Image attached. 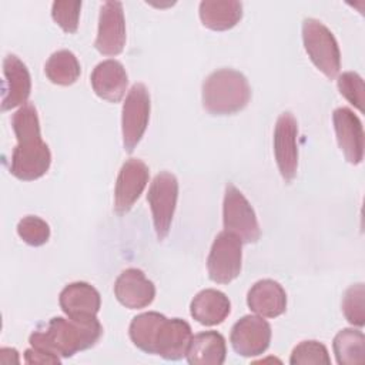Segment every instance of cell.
Returning a JSON list of instances; mask_svg holds the SVG:
<instances>
[{
  "instance_id": "277c9868",
  "label": "cell",
  "mask_w": 365,
  "mask_h": 365,
  "mask_svg": "<svg viewBox=\"0 0 365 365\" xmlns=\"http://www.w3.org/2000/svg\"><path fill=\"white\" fill-rule=\"evenodd\" d=\"M302 43L314 66L325 77L334 80L341 68V51L331 30L317 19H305Z\"/></svg>"
},
{
  "instance_id": "f1b7e54d",
  "label": "cell",
  "mask_w": 365,
  "mask_h": 365,
  "mask_svg": "<svg viewBox=\"0 0 365 365\" xmlns=\"http://www.w3.org/2000/svg\"><path fill=\"white\" fill-rule=\"evenodd\" d=\"M81 1H68L58 0L51 6V17L53 20L63 29L66 33H76L78 29Z\"/></svg>"
},
{
  "instance_id": "d6986e66",
  "label": "cell",
  "mask_w": 365,
  "mask_h": 365,
  "mask_svg": "<svg viewBox=\"0 0 365 365\" xmlns=\"http://www.w3.org/2000/svg\"><path fill=\"white\" fill-rule=\"evenodd\" d=\"M247 304L262 318H277L287 309V294L277 281L261 279L250 288Z\"/></svg>"
},
{
  "instance_id": "83f0119b",
  "label": "cell",
  "mask_w": 365,
  "mask_h": 365,
  "mask_svg": "<svg viewBox=\"0 0 365 365\" xmlns=\"http://www.w3.org/2000/svg\"><path fill=\"white\" fill-rule=\"evenodd\" d=\"M19 237L31 247L44 245L50 238L48 224L37 215H27L17 224Z\"/></svg>"
},
{
  "instance_id": "ba28073f",
  "label": "cell",
  "mask_w": 365,
  "mask_h": 365,
  "mask_svg": "<svg viewBox=\"0 0 365 365\" xmlns=\"http://www.w3.org/2000/svg\"><path fill=\"white\" fill-rule=\"evenodd\" d=\"M242 265V242L234 234L221 231L210 250L207 269L211 281L217 284H230L234 281Z\"/></svg>"
},
{
  "instance_id": "e0dca14e",
  "label": "cell",
  "mask_w": 365,
  "mask_h": 365,
  "mask_svg": "<svg viewBox=\"0 0 365 365\" xmlns=\"http://www.w3.org/2000/svg\"><path fill=\"white\" fill-rule=\"evenodd\" d=\"M90 81L94 93L100 98L110 103H118L125 96L128 76L120 61L108 58L94 67Z\"/></svg>"
},
{
  "instance_id": "f546056e",
  "label": "cell",
  "mask_w": 365,
  "mask_h": 365,
  "mask_svg": "<svg viewBox=\"0 0 365 365\" xmlns=\"http://www.w3.org/2000/svg\"><path fill=\"white\" fill-rule=\"evenodd\" d=\"M339 93L359 111L364 110V80L362 77L355 71H345L338 76L336 80Z\"/></svg>"
},
{
  "instance_id": "8992f818",
  "label": "cell",
  "mask_w": 365,
  "mask_h": 365,
  "mask_svg": "<svg viewBox=\"0 0 365 365\" xmlns=\"http://www.w3.org/2000/svg\"><path fill=\"white\" fill-rule=\"evenodd\" d=\"M178 200V180L168 171L158 173L150 184L147 201L151 208L154 230L158 241L165 240L170 232Z\"/></svg>"
},
{
  "instance_id": "9c48e42d",
  "label": "cell",
  "mask_w": 365,
  "mask_h": 365,
  "mask_svg": "<svg viewBox=\"0 0 365 365\" xmlns=\"http://www.w3.org/2000/svg\"><path fill=\"white\" fill-rule=\"evenodd\" d=\"M298 124L295 117L285 111L282 113L274 128V155L277 167L285 182H291L298 170Z\"/></svg>"
},
{
  "instance_id": "d4e9b609",
  "label": "cell",
  "mask_w": 365,
  "mask_h": 365,
  "mask_svg": "<svg viewBox=\"0 0 365 365\" xmlns=\"http://www.w3.org/2000/svg\"><path fill=\"white\" fill-rule=\"evenodd\" d=\"M164 318L163 314L155 311L143 312L134 317L128 328L131 342L143 352L154 354V341Z\"/></svg>"
},
{
  "instance_id": "4fadbf2b",
  "label": "cell",
  "mask_w": 365,
  "mask_h": 365,
  "mask_svg": "<svg viewBox=\"0 0 365 365\" xmlns=\"http://www.w3.org/2000/svg\"><path fill=\"white\" fill-rule=\"evenodd\" d=\"M334 130L338 145L348 163L356 165L364 158V128L361 120L346 107H339L332 113Z\"/></svg>"
},
{
  "instance_id": "6da1fadb",
  "label": "cell",
  "mask_w": 365,
  "mask_h": 365,
  "mask_svg": "<svg viewBox=\"0 0 365 365\" xmlns=\"http://www.w3.org/2000/svg\"><path fill=\"white\" fill-rule=\"evenodd\" d=\"M11 127L17 138L10 158V174L21 181L43 177L51 164V153L43 141L37 110L33 104L21 106L11 117Z\"/></svg>"
},
{
  "instance_id": "1f68e13d",
  "label": "cell",
  "mask_w": 365,
  "mask_h": 365,
  "mask_svg": "<svg viewBox=\"0 0 365 365\" xmlns=\"http://www.w3.org/2000/svg\"><path fill=\"white\" fill-rule=\"evenodd\" d=\"M0 362L1 364H19V352L14 348H1L0 349Z\"/></svg>"
},
{
  "instance_id": "5b68a950",
  "label": "cell",
  "mask_w": 365,
  "mask_h": 365,
  "mask_svg": "<svg viewBox=\"0 0 365 365\" xmlns=\"http://www.w3.org/2000/svg\"><path fill=\"white\" fill-rule=\"evenodd\" d=\"M222 222L225 231L234 234L244 244L257 242L261 237V230L254 208L244 194L231 182H228L225 187Z\"/></svg>"
},
{
  "instance_id": "4316f807",
  "label": "cell",
  "mask_w": 365,
  "mask_h": 365,
  "mask_svg": "<svg viewBox=\"0 0 365 365\" xmlns=\"http://www.w3.org/2000/svg\"><path fill=\"white\" fill-rule=\"evenodd\" d=\"M289 364L292 365H308V364H324L329 365L331 358L327 346L322 342L309 339L299 342L291 352Z\"/></svg>"
},
{
  "instance_id": "9a60e30c",
  "label": "cell",
  "mask_w": 365,
  "mask_h": 365,
  "mask_svg": "<svg viewBox=\"0 0 365 365\" xmlns=\"http://www.w3.org/2000/svg\"><path fill=\"white\" fill-rule=\"evenodd\" d=\"M3 97L1 111L27 104L31 93V77L26 64L14 54H9L3 61Z\"/></svg>"
},
{
  "instance_id": "3957f363",
  "label": "cell",
  "mask_w": 365,
  "mask_h": 365,
  "mask_svg": "<svg viewBox=\"0 0 365 365\" xmlns=\"http://www.w3.org/2000/svg\"><path fill=\"white\" fill-rule=\"evenodd\" d=\"M201 98L207 113L230 115L247 107L251 98V87L242 73L232 68H220L204 80Z\"/></svg>"
},
{
  "instance_id": "ffe728a7",
  "label": "cell",
  "mask_w": 365,
  "mask_h": 365,
  "mask_svg": "<svg viewBox=\"0 0 365 365\" xmlns=\"http://www.w3.org/2000/svg\"><path fill=\"white\" fill-rule=\"evenodd\" d=\"M191 317L205 327L221 324L231 312L228 297L218 289H202L191 301Z\"/></svg>"
},
{
  "instance_id": "603a6c76",
  "label": "cell",
  "mask_w": 365,
  "mask_h": 365,
  "mask_svg": "<svg viewBox=\"0 0 365 365\" xmlns=\"http://www.w3.org/2000/svg\"><path fill=\"white\" fill-rule=\"evenodd\" d=\"M44 73L53 84L71 86L78 80L81 67L73 51L58 50L53 53L46 61Z\"/></svg>"
},
{
  "instance_id": "4dcf8cb0",
  "label": "cell",
  "mask_w": 365,
  "mask_h": 365,
  "mask_svg": "<svg viewBox=\"0 0 365 365\" xmlns=\"http://www.w3.org/2000/svg\"><path fill=\"white\" fill-rule=\"evenodd\" d=\"M24 361L26 364H60L61 362L60 356L34 346L26 349Z\"/></svg>"
},
{
  "instance_id": "44dd1931",
  "label": "cell",
  "mask_w": 365,
  "mask_h": 365,
  "mask_svg": "<svg viewBox=\"0 0 365 365\" xmlns=\"http://www.w3.org/2000/svg\"><path fill=\"white\" fill-rule=\"evenodd\" d=\"M225 356V339L217 331H204L192 335L185 355L187 362L191 365H221Z\"/></svg>"
},
{
  "instance_id": "8fae6325",
  "label": "cell",
  "mask_w": 365,
  "mask_h": 365,
  "mask_svg": "<svg viewBox=\"0 0 365 365\" xmlns=\"http://www.w3.org/2000/svg\"><path fill=\"white\" fill-rule=\"evenodd\" d=\"M271 334V325L262 317L245 315L234 324L230 342L238 355L257 356L268 349Z\"/></svg>"
},
{
  "instance_id": "cb8c5ba5",
  "label": "cell",
  "mask_w": 365,
  "mask_h": 365,
  "mask_svg": "<svg viewBox=\"0 0 365 365\" xmlns=\"http://www.w3.org/2000/svg\"><path fill=\"white\" fill-rule=\"evenodd\" d=\"M332 346L339 365H358L365 361V336L359 329L345 328L339 331Z\"/></svg>"
},
{
  "instance_id": "7402d4cb",
  "label": "cell",
  "mask_w": 365,
  "mask_h": 365,
  "mask_svg": "<svg viewBox=\"0 0 365 365\" xmlns=\"http://www.w3.org/2000/svg\"><path fill=\"white\" fill-rule=\"evenodd\" d=\"M201 23L214 31H225L242 19V3L237 0H205L200 3Z\"/></svg>"
},
{
  "instance_id": "484cf974",
  "label": "cell",
  "mask_w": 365,
  "mask_h": 365,
  "mask_svg": "<svg viewBox=\"0 0 365 365\" xmlns=\"http://www.w3.org/2000/svg\"><path fill=\"white\" fill-rule=\"evenodd\" d=\"M342 312L346 321L358 328L365 325V287L362 282L351 285L342 297Z\"/></svg>"
},
{
  "instance_id": "2e32d148",
  "label": "cell",
  "mask_w": 365,
  "mask_h": 365,
  "mask_svg": "<svg viewBox=\"0 0 365 365\" xmlns=\"http://www.w3.org/2000/svg\"><path fill=\"white\" fill-rule=\"evenodd\" d=\"M191 338L192 331L187 321L165 317L154 341V354L168 361H178L187 355Z\"/></svg>"
},
{
  "instance_id": "ac0fdd59",
  "label": "cell",
  "mask_w": 365,
  "mask_h": 365,
  "mask_svg": "<svg viewBox=\"0 0 365 365\" xmlns=\"http://www.w3.org/2000/svg\"><path fill=\"white\" fill-rule=\"evenodd\" d=\"M60 308L70 318L97 317L101 307L98 291L87 282H71L66 285L58 297Z\"/></svg>"
},
{
  "instance_id": "5bb4252c",
  "label": "cell",
  "mask_w": 365,
  "mask_h": 365,
  "mask_svg": "<svg viewBox=\"0 0 365 365\" xmlns=\"http://www.w3.org/2000/svg\"><path fill=\"white\" fill-rule=\"evenodd\" d=\"M114 294L128 309L148 307L155 298V285L138 268L124 269L114 282Z\"/></svg>"
},
{
  "instance_id": "7a4b0ae2",
  "label": "cell",
  "mask_w": 365,
  "mask_h": 365,
  "mask_svg": "<svg viewBox=\"0 0 365 365\" xmlns=\"http://www.w3.org/2000/svg\"><path fill=\"white\" fill-rule=\"evenodd\" d=\"M101 335L103 327L97 317H54L46 325L33 331L29 342L31 346L60 358H71L77 352L94 346Z\"/></svg>"
},
{
  "instance_id": "7c38bea8",
  "label": "cell",
  "mask_w": 365,
  "mask_h": 365,
  "mask_svg": "<svg viewBox=\"0 0 365 365\" xmlns=\"http://www.w3.org/2000/svg\"><path fill=\"white\" fill-rule=\"evenodd\" d=\"M150 177L147 164L138 158L127 160L117 175L114 187V211L118 215L128 212L143 194Z\"/></svg>"
},
{
  "instance_id": "30bf717a",
  "label": "cell",
  "mask_w": 365,
  "mask_h": 365,
  "mask_svg": "<svg viewBox=\"0 0 365 365\" xmlns=\"http://www.w3.org/2000/svg\"><path fill=\"white\" fill-rule=\"evenodd\" d=\"M125 19L121 1H106L100 7L94 47L104 56H117L125 46Z\"/></svg>"
},
{
  "instance_id": "52a82bcc",
  "label": "cell",
  "mask_w": 365,
  "mask_h": 365,
  "mask_svg": "<svg viewBox=\"0 0 365 365\" xmlns=\"http://www.w3.org/2000/svg\"><path fill=\"white\" fill-rule=\"evenodd\" d=\"M150 93L143 83H135L123 104L121 133L123 145L127 153H133L141 141L150 120Z\"/></svg>"
}]
</instances>
